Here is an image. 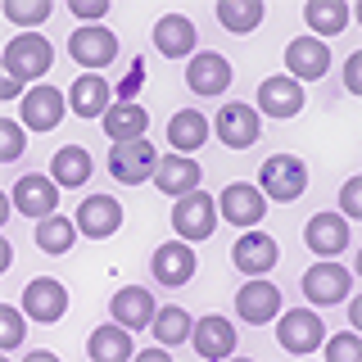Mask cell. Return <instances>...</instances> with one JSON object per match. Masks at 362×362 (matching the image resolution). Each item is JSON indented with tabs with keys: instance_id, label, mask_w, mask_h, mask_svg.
Returning a JSON list of instances; mask_svg holds the SVG:
<instances>
[{
	"instance_id": "obj_15",
	"label": "cell",
	"mask_w": 362,
	"mask_h": 362,
	"mask_svg": "<svg viewBox=\"0 0 362 362\" xmlns=\"http://www.w3.org/2000/svg\"><path fill=\"white\" fill-rule=\"evenodd\" d=\"M199 163L190 154H168V158H158V168H154V186L163 190V195H173V199H181V195H190V190H199Z\"/></svg>"
},
{
	"instance_id": "obj_39",
	"label": "cell",
	"mask_w": 362,
	"mask_h": 362,
	"mask_svg": "<svg viewBox=\"0 0 362 362\" xmlns=\"http://www.w3.org/2000/svg\"><path fill=\"white\" fill-rule=\"evenodd\" d=\"M68 5H73V14L86 18V23H100L109 14V0H68Z\"/></svg>"
},
{
	"instance_id": "obj_28",
	"label": "cell",
	"mask_w": 362,
	"mask_h": 362,
	"mask_svg": "<svg viewBox=\"0 0 362 362\" xmlns=\"http://www.w3.org/2000/svg\"><path fill=\"white\" fill-rule=\"evenodd\" d=\"M303 18H308V28L317 32V41L339 37V32L349 28V5L344 0H308V5H303Z\"/></svg>"
},
{
	"instance_id": "obj_30",
	"label": "cell",
	"mask_w": 362,
	"mask_h": 362,
	"mask_svg": "<svg viewBox=\"0 0 362 362\" xmlns=\"http://www.w3.org/2000/svg\"><path fill=\"white\" fill-rule=\"evenodd\" d=\"M86 354H90V362H127V358H132V335H127V326H100V331L90 335Z\"/></svg>"
},
{
	"instance_id": "obj_33",
	"label": "cell",
	"mask_w": 362,
	"mask_h": 362,
	"mask_svg": "<svg viewBox=\"0 0 362 362\" xmlns=\"http://www.w3.org/2000/svg\"><path fill=\"white\" fill-rule=\"evenodd\" d=\"M190 326H195V322H190L186 308H177V303H173V308H158V313H154V335H158V344H181V339L190 335Z\"/></svg>"
},
{
	"instance_id": "obj_10",
	"label": "cell",
	"mask_w": 362,
	"mask_h": 362,
	"mask_svg": "<svg viewBox=\"0 0 362 362\" xmlns=\"http://www.w3.org/2000/svg\"><path fill=\"white\" fill-rule=\"evenodd\" d=\"M150 267H154L158 286H173L177 290V286H186V281L195 276V249H190V240H168V245L154 249Z\"/></svg>"
},
{
	"instance_id": "obj_2",
	"label": "cell",
	"mask_w": 362,
	"mask_h": 362,
	"mask_svg": "<svg viewBox=\"0 0 362 362\" xmlns=\"http://www.w3.org/2000/svg\"><path fill=\"white\" fill-rule=\"evenodd\" d=\"M258 181H263L258 190H263L267 199L290 204V199H299L303 190H308V168H303V158H294V154H272L263 163V173H258Z\"/></svg>"
},
{
	"instance_id": "obj_22",
	"label": "cell",
	"mask_w": 362,
	"mask_h": 362,
	"mask_svg": "<svg viewBox=\"0 0 362 362\" xmlns=\"http://www.w3.org/2000/svg\"><path fill=\"white\" fill-rule=\"evenodd\" d=\"M190 339H195V354L199 358H226V354H235V326L226 322V317H218V313L199 317V322L190 326Z\"/></svg>"
},
{
	"instance_id": "obj_24",
	"label": "cell",
	"mask_w": 362,
	"mask_h": 362,
	"mask_svg": "<svg viewBox=\"0 0 362 362\" xmlns=\"http://www.w3.org/2000/svg\"><path fill=\"white\" fill-rule=\"evenodd\" d=\"M145 127H150V109L136 105V100H118V105H109V109H105V136H109L113 145L145 136Z\"/></svg>"
},
{
	"instance_id": "obj_37",
	"label": "cell",
	"mask_w": 362,
	"mask_h": 362,
	"mask_svg": "<svg viewBox=\"0 0 362 362\" xmlns=\"http://www.w3.org/2000/svg\"><path fill=\"white\" fill-rule=\"evenodd\" d=\"M358 354H362V344H358V335H354V331L326 339V358H331V362H349V358H358Z\"/></svg>"
},
{
	"instance_id": "obj_35",
	"label": "cell",
	"mask_w": 362,
	"mask_h": 362,
	"mask_svg": "<svg viewBox=\"0 0 362 362\" xmlns=\"http://www.w3.org/2000/svg\"><path fill=\"white\" fill-rule=\"evenodd\" d=\"M23 317H28V313L0 308V349H18V339H23Z\"/></svg>"
},
{
	"instance_id": "obj_23",
	"label": "cell",
	"mask_w": 362,
	"mask_h": 362,
	"mask_svg": "<svg viewBox=\"0 0 362 362\" xmlns=\"http://www.w3.org/2000/svg\"><path fill=\"white\" fill-rule=\"evenodd\" d=\"M303 240H308L313 254H344L349 249V218H335V213H313L308 226H303Z\"/></svg>"
},
{
	"instance_id": "obj_17",
	"label": "cell",
	"mask_w": 362,
	"mask_h": 362,
	"mask_svg": "<svg viewBox=\"0 0 362 362\" xmlns=\"http://www.w3.org/2000/svg\"><path fill=\"white\" fill-rule=\"evenodd\" d=\"M122 226V204L109 199V195H90L82 199V209H77V231L90 235V240H105Z\"/></svg>"
},
{
	"instance_id": "obj_34",
	"label": "cell",
	"mask_w": 362,
	"mask_h": 362,
	"mask_svg": "<svg viewBox=\"0 0 362 362\" xmlns=\"http://www.w3.org/2000/svg\"><path fill=\"white\" fill-rule=\"evenodd\" d=\"M5 18L9 23H32V28H37V23L50 18V0H9Z\"/></svg>"
},
{
	"instance_id": "obj_21",
	"label": "cell",
	"mask_w": 362,
	"mask_h": 362,
	"mask_svg": "<svg viewBox=\"0 0 362 362\" xmlns=\"http://www.w3.org/2000/svg\"><path fill=\"white\" fill-rule=\"evenodd\" d=\"M186 86L195 90V95H218V90L231 86V64H226L218 50H204L186 68Z\"/></svg>"
},
{
	"instance_id": "obj_38",
	"label": "cell",
	"mask_w": 362,
	"mask_h": 362,
	"mask_svg": "<svg viewBox=\"0 0 362 362\" xmlns=\"http://www.w3.org/2000/svg\"><path fill=\"white\" fill-rule=\"evenodd\" d=\"M339 209H344V218H362V177H349L339 186Z\"/></svg>"
},
{
	"instance_id": "obj_8",
	"label": "cell",
	"mask_w": 362,
	"mask_h": 362,
	"mask_svg": "<svg viewBox=\"0 0 362 362\" xmlns=\"http://www.w3.org/2000/svg\"><path fill=\"white\" fill-rule=\"evenodd\" d=\"M23 313L32 317V322H59L68 313V290L59 286L54 276H32L28 286H23Z\"/></svg>"
},
{
	"instance_id": "obj_19",
	"label": "cell",
	"mask_w": 362,
	"mask_h": 362,
	"mask_svg": "<svg viewBox=\"0 0 362 362\" xmlns=\"http://www.w3.org/2000/svg\"><path fill=\"white\" fill-rule=\"evenodd\" d=\"M231 258H235V267L245 272V276H263V272H272L276 267V240H272L267 231H245L240 240H235V249H231Z\"/></svg>"
},
{
	"instance_id": "obj_31",
	"label": "cell",
	"mask_w": 362,
	"mask_h": 362,
	"mask_svg": "<svg viewBox=\"0 0 362 362\" xmlns=\"http://www.w3.org/2000/svg\"><path fill=\"white\" fill-rule=\"evenodd\" d=\"M218 23L235 37H245L263 23V0H218Z\"/></svg>"
},
{
	"instance_id": "obj_7",
	"label": "cell",
	"mask_w": 362,
	"mask_h": 362,
	"mask_svg": "<svg viewBox=\"0 0 362 362\" xmlns=\"http://www.w3.org/2000/svg\"><path fill=\"white\" fill-rule=\"evenodd\" d=\"M14 209L23 218H50L54 209H59V181L54 177H41V173H28L14 181Z\"/></svg>"
},
{
	"instance_id": "obj_9",
	"label": "cell",
	"mask_w": 362,
	"mask_h": 362,
	"mask_svg": "<svg viewBox=\"0 0 362 362\" xmlns=\"http://www.w3.org/2000/svg\"><path fill=\"white\" fill-rule=\"evenodd\" d=\"M68 54L82 68H109L113 54H118V37L109 28H100V23H86V28H77L68 37Z\"/></svg>"
},
{
	"instance_id": "obj_25",
	"label": "cell",
	"mask_w": 362,
	"mask_h": 362,
	"mask_svg": "<svg viewBox=\"0 0 362 362\" xmlns=\"http://www.w3.org/2000/svg\"><path fill=\"white\" fill-rule=\"evenodd\" d=\"M154 45H158V54H168V59L190 54L195 50V23L186 14H163L154 23Z\"/></svg>"
},
{
	"instance_id": "obj_18",
	"label": "cell",
	"mask_w": 362,
	"mask_h": 362,
	"mask_svg": "<svg viewBox=\"0 0 362 362\" xmlns=\"http://www.w3.org/2000/svg\"><path fill=\"white\" fill-rule=\"evenodd\" d=\"M258 109H263L267 118H294V113L303 109V86L294 82L290 73L267 77V82L258 86Z\"/></svg>"
},
{
	"instance_id": "obj_32",
	"label": "cell",
	"mask_w": 362,
	"mask_h": 362,
	"mask_svg": "<svg viewBox=\"0 0 362 362\" xmlns=\"http://www.w3.org/2000/svg\"><path fill=\"white\" fill-rule=\"evenodd\" d=\"M73 231H77L73 218L50 213V218L37 222V249H41V254H68V249H73Z\"/></svg>"
},
{
	"instance_id": "obj_41",
	"label": "cell",
	"mask_w": 362,
	"mask_h": 362,
	"mask_svg": "<svg viewBox=\"0 0 362 362\" xmlns=\"http://www.w3.org/2000/svg\"><path fill=\"white\" fill-rule=\"evenodd\" d=\"M18 90H23V82H18V77H0V95H5V100H18Z\"/></svg>"
},
{
	"instance_id": "obj_4",
	"label": "cell",
	"mask_w": 362,
	"mask_h": 362,
	"mask_svg": "<svg viewBox=\"0 0 362 362\" xmlns=\"http://www.w3.org/2000/svg\"><path fill=\"white\" fill-rule=\"evenodd\" d=\"M173 226L181 240H209L213 226H218V199L209 190H190V195L177 199L173 209Z\"/></svg>"
},
{
	"instance_id": "obj_26",
	"label": "cell",
	"mask_w": 362,
	"mask_h": 362,
	"mask_svg": "<svg viewBox=\"0 0 362 362\" xmlns=\"http://www.w3.org/2000/svg\"><path fill=\"white\" fill-rule=\"evenodd\" d=\"M209 141V118L199 109H181L168 118V145H177V154H190Z\"/></svg>"
},
{
	"instance_id": "obj_27",
	"label": "cell",
	"mask_w": 362,
	"mask_h": 362,
	"mask_svg": "<svg viewBox=\"0 0 362 362\" xmlns=\"http://www.w3.org/2000/svg\"><path fill=\"white\" fill-rule=\"evenodd\" d=\"M73 113L77 118H105V109H109V82L100 73H86V77H77L73 82Z\"/></svg>"
},
{
	"instance_id": "obj_6",
	"label": "cell",
	"mask_w": 362,
	"mask_h": 362,
	"mask_svg": "<svg viewBox=\"0 0 362 362\" xmlns=\"http://www.w3.org/2000/svg\"><path fill=\"white\" fill-rule=\"evenodd\" d=\"M218 209H222V218L235 222V226H258L267 218V195L254 181H231V186H222Z\"/></svg>"
},
{
	"instance_id": "obj_13",
	"label": "cell",
	"mask_w": 362,
	"mask_h": 362,
	"mask_svg": "<svg viewBox=\"0 0 362 362\" xmlns=\"http://www.w3.org/2000/svg\"><path fill=\"white\" fill-rule=\"evenodd\" d=\"M64 122V90L59 86H32L28 95H23V127L32 132H50Z\"/></svg>"
},
{
	"instance_id": "obj_1",
	"label": "cell",
	"mask_w": 362,
	"mask_h": 362,
	"mask_svg": "<svg viewBox=\"0 0 362 362\" xmlns=\"http://www.w3.org/2000/svg\"><path fill=\"white\" fill-rule=\"evenodd\" d=\"M54 64V50L50 41L37 37V32H23V37H9L5 45V73L18 77V82H37L41 73H50Z\"/></svg>"
},
{
	"instance_id": "obj_16",
	"label": "cell",
	"mask_w": 362,
	"mask_h": 362,
	"mask_svg": "<svg viewBox=\"0 0 362 362\" xmlns=\"http://www.w3.org/2000/svg\"><path fill=\"white\" fill-rule=\"evenodd\" d=\"M235 313H240L245 322L263 326V322H272V317L281 313V290L272 286V281H258V276H249V286H240V290H235Z\"/></svg>"
},
{
	"instance_id": "obj_29",
	"label": "cell",
	"mask_w": 362,
	"mask_h": 362,
	"mask_svg": "<svg viewBox=\"0 0 362 362\" xmlns=\"http://www.w3.org/2000/svg\"><path fill=\"white\" fill-rule=\"evenodd\" d=\"M50 177L59 181V186H68V190L86 186L90 181V154L82 150V145H64V150L50 158Z\"/></svg>"
},
{
	"instance_id": "obj_14",
	"label": "cell",
	"mask_w": 362,
	"mask_h": 362,
	"mask_svg": "<svg viewBox=\"0 0 362 362\" xmlns=\"http://www.w3.org/2000/svg\"><path fill=\"white\" fill-rule=\"evenodd\" d=\"M326 64H331V50L317 37H294L286 45V68H290L294 82H317V77H326Z\"/></svg>"
},
{
	"instance_id": "obj_5",
	"label": "cell",
	"mask_w": 362,
	"mask_h": 362,
	"mask_svg": "<svg viewBox=\"0 0 362 362\" xmlns=\"http://www.w3.org/2000/svg\"><path fill=\"white\" fill-rule=\"evenodd\" d=\"M349 290H354V272L331 263V258H322V263H313L303 272V294H308V303H344Z\"/></svg>"
},
{
	"instance_id": "obj_11",
	"label": "cell",
	"mask_w": 362,
	"mask_h": 362,
	"mask_svg": "<svg viewBox=\"0 0 362 362\" xmlns=\"http://www.w3.org/2000/svg\"><path fill=\"white\" fill-rule=\"evenodd\" d=\"M276 339L286 354H313V349H322V317L308 308H290L276 326Z\"/></svg>"
},
{
	"instance_id": "obj_20",
	"label": "cell",
	"mask_w": 362,
	"mask_h": 362,
	"mask_svg": "<svg viewBox=\"0 0 362 362\" xmlns=\"http://www.w3.org/2000/svg\"><path fill=\"white\" fill-rule=\"evenodd\" d=\"M109 313H113V322H118V326L141 331V326H154V313H158V308H154V294L145 290V286H127V290L113 294Z\"/></svg>"
},
{
	"instance_id": "obj_40",
	"label": "cell",
	"mask_w": 362,
	"mask_h": 362,
	"mask_svg": "<svg viewBox=\"0 0 362 362\" xmlns=\"http://www.w3.org/2000/svg\"><path fill=\"white\" fill-rule=\"evenodd\" d=\"M344 86H349V90H362V54H349V64H344Z\"/></svg>"
},
{
	"instance_id": "obj_36",
	"label": "cell",
	"mask_w": 362,
	"mask_h": 362,
	"mask_svg": "<svg viewBox=\"0 0 362 362\" xmlns=\"http://www.w3.org/2000/svg\"><path fill=\"white\" fill-rule=\"evenodd\" d=\"M23 154V127L18 122H0V158H5V163H14V158Z\"/></svg>"
},
{
	"instance_id": "obj_12",
	"label": "cell",
	"mask_w": 362,
	"mask_h": 362,
	"mask_svg": "<svg viewBox=\"0 0 362 362\" xmlns=\"http://www.w3.org/2000/svg\"><path fill=\"white\" fill-rule=\"evenodd\" d=\"M258 132H263V122H258V109L254 105H226L218 109V141L231 145V150H249V145L258 141Z\"/></svg>"
},
{
	"instance_id": "obj_3",
	"label": "cell",
	"mask_w": 362,
	"mask_h": 362,
	"mask_svg": "<svg viewBox=\"0 0 362 362\" xmlns=\"http://www.w3.org/2000/svg\"><path fill=\"white\" fill-rule=\"evenodd\" d=\"M158 168V154L154 145L145 141V136H136V141H118L109 150V173L113 181H122V186H141V181H150Z\"/></svg>"
}]
</instances>
